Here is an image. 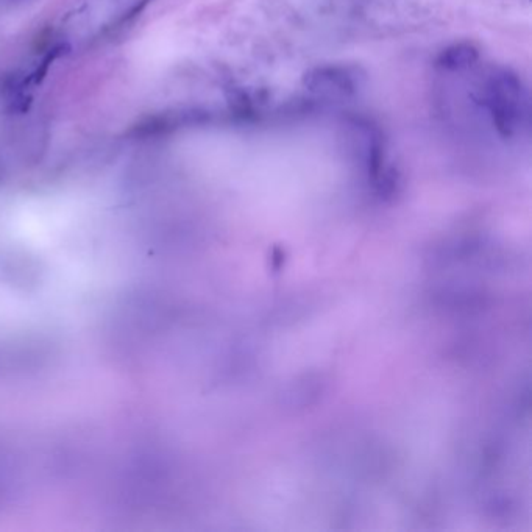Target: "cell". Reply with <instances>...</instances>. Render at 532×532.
I'll return each mask as SVG.
<instances>
[{"mask_svg":"<svg viewBox=\"0 0 532 532\" xmlns=\"http://www.w3.org/2000/svg\"><path fill=\"white\" fill-rule=\"evenodd\" d=\"M484 107L493 128L503 139L522 135L529 118V96L525 82L509 68L492 71L484 85Z\"/></svg>","mask_w":532,"mask_h":532,"instance_id":"obj_1","label":"cell"},{"mask_svg":"<svg viewBox=\"0 0 532 532\" xmlns=\"http://www.w3.org/2000/svg\"><path fill=\"white\" fill-rule=\"evenodd\" d=\"M367 74L352 64H322L303 74L306 91L322 99H352L366 86Z\"/></svg>","mask_w":532,"mask_h":532,"instance_id":"obj_2","label":"cell"},{"mask_svg":"<svg viewBox=\"0 0 532 532\" xmlns=\"http://www.w3.org/2000/svg\"><path fill=\"white\" fill-rule=\"evenodd\" d=\"M353 153L358 157L362 169L375 183L389 181L386 167V141L378 125L369 119L355 118L347 122Z\"/></svg>","mask_w":532,"mask_h":532,"instance_id":"obj_3","label":"cell"},{"mask_svg":"<svg viewBox=\"0 0 532 532\" xmlns=\"http://www.w3.org/2000/svg\"><path fill=\"white\" fill-rule=\"evenodd\" d=\"M206 122H210V114L202 110L163 111V113H153L146 118L139 119L125 132V138L141 142L155 141V139L171 136L181 128L203 125Z\"/></svg>","mask_w":532,"mask_h":532,"instance_id":"obj_4","label":"cell"},{"mask_svg":"<svg viewBox=\"0 0 532 532\" xmlns=\"http://www.w3.org/2000/svg\"><path fill=\"white\" fill-rule=\"evenodd\" d=\"M479 61V49L475 44L454 43L445 47L436 58V68L444 72L469 71Z\"/></svg>","mask_w":532,"mask_h":532,"instance_id":"obj_5","label":"cell"},{"mask_svg":"<svg viewBox=\"0 0 532 532\" xmlns=\"http://www.w3.org/2000/svg\"><path fill=\"white\" fill-rule=\"evenodd\" d=\"M69 52H71V46H69L68 43L57 44V46L47 50L46 54H44L43 60H41L40 63H38V66H36L35 71L19 82V88L24 89L25 91V89L32 88V86L41 85V83L44 82V79H46L47 74H49L52 64H54L55 61L60 60V58H63L64 55H68Z\"/></svg>","mask_w":532,"mask_h":532,"instance_id":"obj_6","label":"cell"},{"mask_svg":"<svg viewBox=\"0 0 532 532\" xmlns=\"http://www.w3.org/2000/svg\"><path fill=\"white\" fill-rule=\"evenodd\" d=\"M150 4H152V0H135L132 5H128L125 10H122L110 24L105 25L103 35L116 36L119 33H124L128 27H132L141 18L142 13Z\"/></svg>","mask_w":532,"mask_h":532,"instance_id":"obj_7","label":"cell"}]
</instances>
